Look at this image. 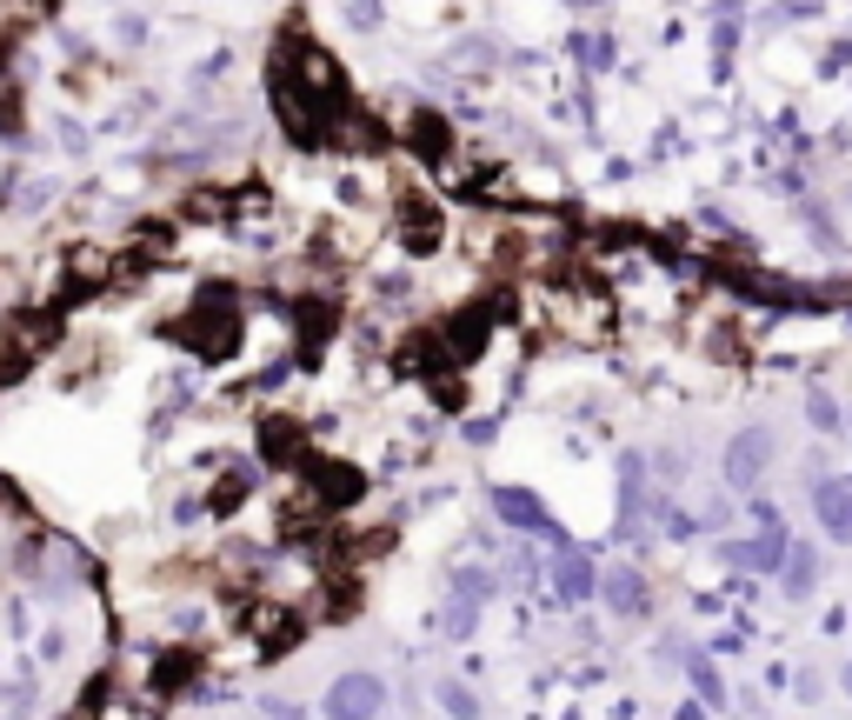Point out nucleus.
Wrapping results in <instances>:
<instances>
[{
    "instance_id": "9d476101",
    "label": "nucleus",
    "mask_w": 852,
    "mask_h": 720,
    "mask_svg": "<svg viewBox=\"0 0 852 720\" xmlns=\"http://www.w3.org/2000/svg\"><path fill=\"white\" fill-rule=\"evenodd\" d=\"M693 681H700V694H706V700H713V707H719V700H726V687H719V674H713V667H706V661H693Z\"/></svg>"
},
{
    "instance_id": "f03ea898",
    "label": "nucleus",
    "mask_w": 852,
    "mask_h": 720,
    "mask_svg": "<svg viewBox=\"0 0 852 720\" xmlns=\"http://www.w3.org/2000/svg\"><path fill=\"white\" fill-rule=\"evenodd\" d=\"M493 514L514 527V534H546V540H560L566 547V534L553 527V507L533 494V488H493Z\"/></svg>"
},
{
    "instance_id": "20e7f679",
    "label": "nucleus",
    "mask_w": 852,
    "mask_h": 720,
    "mask_svg": "<svg viewBox=\"0 0 852 720\" xmlns=\"http://www.w3.org/2000/svg\"><path fill=\"white\" fill-rule=\"evenodd\" d=\"M813 514H819L826 540H852V480H819L813 488Z\"/></svg>"
},
{
    "instance_id": "f257e3e1",
    "label": "nucleus",
    "mask_w": 852,
    "mask_h": 720,
    "mask_svg": "<svg viewBox=\"0 0 852 720\" xmlns=\"http://www.w3.org/2000/svg\"><path fill=\"white\" fill-rule=\"evenodd\" d=\"M380 707H387V681L380 674H339L326 687V700H320L326 720H373Z\"/></svg>"
},
{
    "instance_id": "1a4fd4ad",
    "label": "nucleus",
    "mask_w": 852,
    "mask_h": 720,
    "mask_svg": "<svg viewBox=\"0 0 852 720\" xmlns=\"http://www.w3.org/2000/svg\"><path fill=\"white\" fill-rule=\"evenodd\" d=\"M806 421H813L819 434H832V427H839V414H832V400H826V393H813V400H806Z\"/></svg>"
},
{
    "instance_id": "39448f33",
    "label": "nucleus",
    "mask_w": 852,
    "mask_h": 720,
    "mask_svg": "<svg viewBox=\"0 0 852 720\" xmlns=\"http://www.w3.org/2000/svg\"><path fill=\"white\" fill-rule=\"evenodd\" d=\"M780 587H786L793 601H806V594L819 587V547H806V540H786V560H780Z\"/></svg>"
},
{
    "instance_id": "7ed1b4c3",
    "label": "nucleus",
    "mask_w": 852,
    "mask_h": 720,
    "mask_svg": "<svg viewBox=\"0 0 852 720\" xmlns=\"http://www.w3.org/2000/svg\"><path fill=\"white\" fill-rule=\"evenodd\" d=\"M765 460H773V427H746L726 441V488H759Z\"/></svg>"
},
{
    "instance_id": "423d86ee",
    "label": "nucleus",
    "mask_w": 852,
    "mask_h": 720,
    "mask_svg": "<svg viewBox=\"0 0 852 720\" xmlns=\"http://www.w3.org/2000/svg\"><path fill=\"white\" fill-rule=\"evenodd\" d=\"M560 594H566V601H592V594H600V574H592V560H586L573 540L560 547Z\"/></svg>"
},
{
    "instance_id": "9b49d317",
    "label": "nucleus",
    "mask_w": 852,
    "mask_h": 720,
    "mask_svg": "<svg viewBox=\"0 0 852 720\" xmlns=\"http://www.w3.org/2000/svg\"><path fill=\"white\" fill-rule=\"evenodd\" d=\"M845 687H852V667H845Z\"/></svg>"
},
{
    "instance_id": "0eeeda50",
    "label": "nucleus",
    "mask_w": 852,
    "mask_h": 720,
    "mask_svg": "<svg viewBox=\"0 0 852 720\" xmlns=\"http://www.w3.org/2000/svg\"><path fill=\"white\" fill-rule=\"evenodd\" d=\"M607 601H613V614H640L646 607V581L633 568H613L607 574Z\"/></svg>"
},
{
    "instance_id": "6e6552de",
    "label": "nucleus",
    "mask_w": 852,
    "mask_h": 720,
    "mask_svg": "<svg viewBox=\"0 0 852 720\" xmlns=\"http://www.w3.org/2000/svg\"><path fill=\"white\" fill-rule=\"evenodd\" d=\"M440 707H447V713H460V720H480V700H473L460 681H440Z\"/></svg>"
}]
</instances>
